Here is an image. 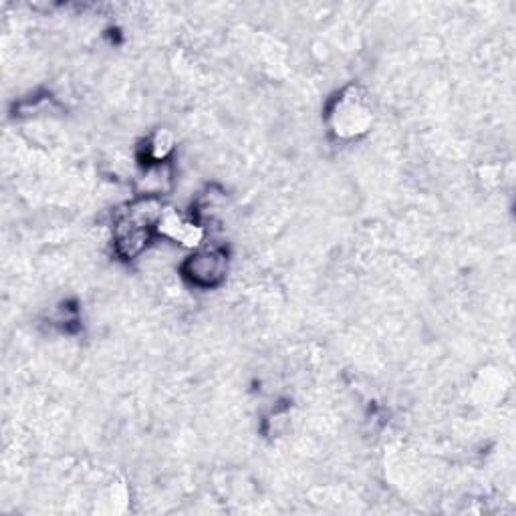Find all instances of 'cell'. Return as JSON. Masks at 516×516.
<instances>
[{"label": "cell", "instance_id": "6da1fadb", "mask_svg": "<svg viewBox=\"0 0 516 516\" xmlns=\"http://www.w3.org/2000/svg\"><path fill=\"white\" fill-rule=\"evenodd\" d=\"M162 210L154 200H140L127 206L115 222V244L127 258L140 254L152 240L156 228L162 222Z\"/></svg>", "mask_w": 516, "mask_h": 516}, {"label": "cell", "instance_id": "7a4b0ae2", "mask_svg": "<svg viewBox=\"0 0 516 516\" xmlns=\"http://www.w3.org/2000/svg\"><path fill=\"white\" fill-rule=\"evenodd\" d=\"M226 252L210 248L194 254L186 263V277L198 287H214L226 275Z\"/></svg>", "mask_w": 516, "mask_h": 516}, {"label": "cell", "instance_id": "3957f363", "mask_svg": "<svg viewBox=\"0 0 516 516\" xmlns=\"http://www.w3.org/2000/svg\"><path fill=\"white\" fill-rule=\"evenodd\" d=\"M337 134L341 136H353L361 129H365L369 121V109L363 107L361 99H355V95H345L337 103Z\"/></svg>", "mask_w": 516, "mask_h": 516}]
</instances>
